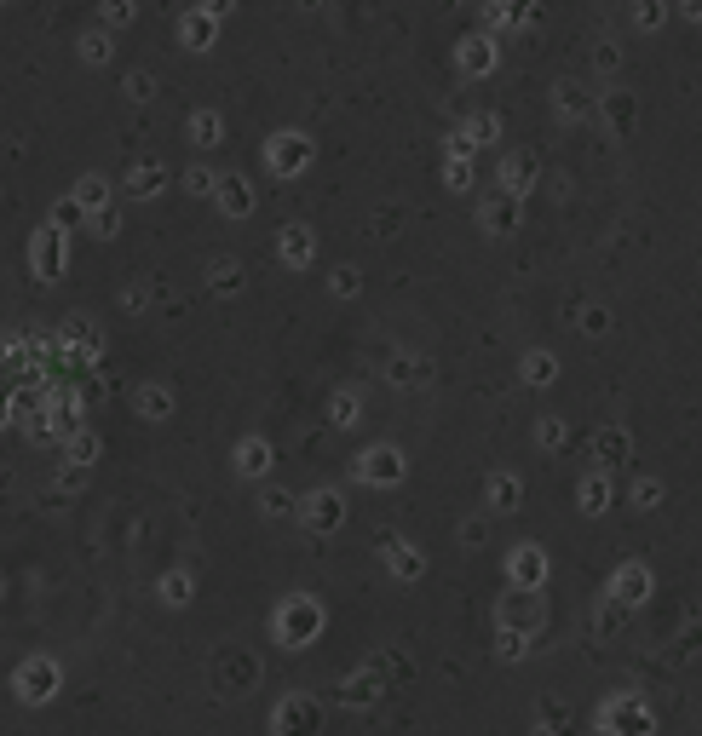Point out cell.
<instances>
[{
  "mask_svg": "<svg viewBox=\"0 0 702 736\" xmlns=\"http://www.w3.org/2000/svg\"><path fill=\"white\" fill-rule=\"evenodd\" d=\"M271 633H277L282 644H294V650H300V644H311L317 633H323V604H317L311 593H294L277 616H271Z\"/></svg>",
  "mask_w": 702,
  "mask_h": 736,
  "instance_id": "1",
  "label": "cell"
},
{
  "mask_svg": "<svg viewBox=\"0 0 702 736\" xmlns=\"http://www.w3.org/2000/svg\"><path fill=\"white\" fill-rule=\"evenodd\" d=\"M599 731L605 736H651L656 731V713L639 702V696H610L599 708Z\"/></svg>",
  "mask_w": 702,
  "mask_h": 736,
  "instance_id": "2",
  "label": "cell"
},
{
  "mask_svg": "<svg viewBox=\"0 0 702 736\" xmlns=\"http://www.w3.org/2000/svg\"><path fill=\"white\" fill-rule=\"evenodd\" d=\"M271 725H277V736H317V725H323V713H317V702L311 696H282L277 713H271Z\"/></svg>",
  "mask_w": 702,
  "mask_h": 736,
  "instance_id": "3",
  "label": "cell"
},
{
  "mask_svg": "<svg viewBox=\"0 0 702 736\" xmlns=\"http://www.w3.org/2000/svg\"><path fill=\"white\" fill-rule=\"evenodd\" d=\"M357 478L363 483H398L403 478V449L398 443H369L357 455Z\"/></svg>",
  "mask_w": 702,
  "mask_h": 736,
  "instance_id": "4",
  "label": "cell"
},
{
  "mask_svg": "<svg viewBox=\"0 0 702 736\" xmlns=\"http://www.w3.org/2000/svg\"><path fill=\"white\" fill-rule=\"evenodd\" d=\"M495 621H501V633H513V627H518L524 639H536V627H541V598H536V593H507V598H501V616H495Z\"/></svg>",
  "mask_w": 702,
  "mask_h": 736,
  "instance_id": "5",
  "label": "cell"
},
{
  "mask_svg": "<svg viewBox=\"0 0 702 736\" xmlns=\"http://www.w3.org/2000/svg\"><path fill=\"white\" fill-rule=\"evenodd\" d=\"M265 161H271V173H300L311 167V138L305 133H277L265 144Z\"/></svg>",
  "mask_w": 702,
  "mask_h": 736,
  "instance_id": "6",
  "label": "cell"
},
{
  "mask_svg": "<svg viewBox=\"0 0 702 736\" xmlns=\"http://www.w3.org/2000/svg\"><path fill=\"white\" fill-rule=\"evenodd\" d=\"M507 575H513L518 593H536L541 581H547V558H541V547H530V541L513 547V552H507Z\"/></svg>",
  "mask_w": 702,
  "mask_h": 736,
  "instance_id": "7",
  "label": "cell"
},
{
  "mask_svg": "<svg viewBox=\"0 0 702 736\" xmlns=\"http://www.w3.org/2000/svg\"><path fill=\"white\" fill-rule=\"evenodd\" d=\"M52 690H58V662L29 656V662L18 667V696H24V702H47Z\"/></svg>",
  "mask_w": 702,
  "mask_h": 736,
  "instance_id": "8",
  "label": "cell"
},
{
  "mask_svg": "<svg viewBox=\"0 0 702 736\" xmlns=\"http://www.w3.org/2000/svg\"><path fill=\"white\" fill-rule=\"evenodd\" d=\"M58 340L70 345L75 357H87V363H98V357H104V334H98L93 317H70L64 328H58Z\"/></svg>",
  "mask_w": 702,
  "mask_h": 736,
  "instance_id": "9",
  "label": "cell"
},
{
  "mask_svg": "<svg viewBox=\"0 0 702 736\" xmlns=\"http://www.w3.org/2000/svg\"><path fill=\"white\" fill-rule=\"evenodd\" d=\"M495 133H501V121H495V115H467V121H461V127L449 133V150L467 161L472 150H478V144H490Z\"/></svg>",
  "mask_w": 702,
  "mask_h": 736,
  "instance_id": "10",
  "label": "cell"
},
{
  "mask_svg": "<svg viewBox=\"0 0 702 736\" xmlns=\"http://www.w3.org/2000/svg\"><path fill=\"white\" fill-rule=\"evenodd\" d=\"M29 259H35V271H41V276H58V271H64V230L41 225V230H35V242H29Z\"/></svg>",
  "mask_w": 702,
  "mask_h": 736,
  "instance_id": "11",
  "label": "cell"
},
{
  "mask_svg": "<svg viewBox=\"0 0 702 736\" xmlns=\"http://www.w3.org/2000/svg\"><path fill=\"white\" fill-rule=\"evenodd\" d=\"M340 518H346V495H340V489H317V495H305V524L317 529V535L334 529Z\"/></svg>",
  "mask_w": 702,
  "mask_h": 736,
  "instance_id": "12",
  "label": "cell"
},
{
  "mask_svg": "<svg viewBox=\"0 0 702 736\" xmlns=\"http://www.w3.org/2000/svg\"><path fill=\"white\" fill-rule=\"evenodd\" d=\"M530 184H536V156H530V150H507V156H501V190H507V196H524Z\"/></svg>",
  "mask_w": 702,
  "mask_h": 736,
  "instance_id": "13",
  "label": "cell"
},
{
  "mask_svg": "<svg viewBox=\"0 0 702 736\" xmlns=\"http://www.w3.org/2000/svg\"><path fill=\"white\" fill-rule=\"evenodd\" d=\"M213 196H219V213H231V219H242V213H254V190H248V179H242V173H225Z\"/></svg>",
  "mask_w": 702,
  "mask_h": 736,
  "instance_id": "14",
  "label": "cell"
},
{
  "mask_svg": "<svg viewBox=\"0 0 702 736\" xmlns=\"http://www.w3.org/2000/svg\"><path fill=\"white\" fill-rule=\"evenodd\" d=\"M645 593H651V570H645V564H622V570L610 575V598H622V604H639Z\"/></svg>",
  "mask_w": 702,
  "mask_h": 736,
  "instance_id": "15",
  "label": "cell"
},
{
  "mask_svg": "<svg viewBox=\"0 0 702 736\" xmlns=\"http://www.w3.org/2000/svg\"><path fill=\"white\" fill-rule=\"evenodd\" d=\"M380 690H386V679H380V667H363V673H351L346 679V690H340V702L346 708H369Z\"/></svg>",
  "mask_w": 702,
  "mask_h": 736,
  "instance_id": "16",
  "label": "cell"
},
{
  "mask_svg": "<svg viewBox=\"0 0 702 736\" xmlns=\"http://www.w3.org/2000/svg\"><path fill=\"white\" fill-rule=\"evenodd\" d=\"M593 460H599V472L622 466V460H628V432H622V426H605V432L593 437Z\"/></svg>",
  "mask_w": 702,
  "mask_h": 736,
  "instance_id": "17",
  "label": "cell"
},
{
  "mask_svg": "<svg viewBox=\"0 0 702 736\" xmlns=\"http://www.w3.org/2000/svg\"><path fill=\"white\" fill-rule=\"evenodd\" d=\"M219 18H225L219 6H213V12H202V6H196V12H179V35H185L190 46H208L213 29H219Z\"/></svg>",
  "mask_w": 702,
  "mask_h": 736,
  "instance_id": "18",
  "label": "cell"
},
{
  "mask_svg": "<svg viewBox=\"0 0 702 736\" xmlns=\"http://www.w3.org/2000/svg\"><path fill=\"white\" fill-rule=\"evenodd\" d=\"M75 207H81L87 219H98V213H110V184L98 179V173H87V179L75 184Z\"/></svg>",
  "mask_w": 702,
  "mask_h": 736,
  "instance_id": "19",
  "label": "cell"
},
{
  "mask_svg": "<svg viewBox=\"0 0 702 736\" xmlns=\"http://www.w3.org/2000/svg\"><path fill=\"white\" fill-rule=\"evenodd\" d=\"M277 253L288 259V265H311V253H317V242H311V230L305 225H288L277 236Z\"/></svg>",
  "mask_w": 702,
  "mask_h": 736,
  "instance_id": "20",
  "label": "cell"
},
{
  "mask_svg": "<svg viewBox=\"0 0 702 736\" xmlns=\"http://www.w3.org/2000/svg\"><path fill=\"white\" fill-rule=\"evenodd\" d=\"M455 58H461V69H472V75H484V69H495V41H490V35H467Z\"/></svg>",
  "mask_w": 702,
  "mask_h": 736,
  "instance_id": "21",
  "label": "cell"
},
{
  "mask_svg": "<svg viewBox=\"0 0 702 736\" xmlns=\"http://www.w3.org/2000/svg\"><path fill=\"white\" fill-rule=\"evenodd\" d=\"M484 225H490V230H513L518 225V196H507V190L484 196Z\"/></svg>",
  "mask_w": 702,
  "mask_h": 736,
  "instance_id": "22",
  "label": "cell"
},
{
  "mask_svg": "<svg viewBox=\"0 0 702 736\" xmlns=\"http://www.w3.org/2000/svg\"><path fill=\"white\" fill-rule=\"evenodd\" d=\"M162 161H139V167H133V173H127V190H133V196H139V202H150V196H156V190H162Z\"/></svg>",
  "mask_w": 702,
  "mask_h": 736,
  "instance_id": "23",
  "label": "cell"
},
{
  "mask_svg": "<svg viewBox=\"0 0 702 736\" xmlns=\"http://www.w3.org/2000/svg\"><path fill=\"white\" fill-rule=\"evenodd\" d=\"M576 501H582V512H605L610 506V472H587L582 489H576Z\"/></svg>",
  "mask_w": 702,
  "mask_h": 736,
  "instance_id": "24",
  "label": "cell"
},
{
  "mask_svg": "<svg viewBox=\"0 0 702 736\" xmlns=\"http://www.w3.org/2000/svg\"><path fill=\"white\" fill-rule=\"evenodd\" d=\"M386 558H392V570H398L403 581H415V575L426 570V558H421V547H415V541H392V547H386Z\"/></svg>",
  "mask_w": 702,
  "mask_h": 736,
  "instance_id": "25",
  "label": "cell"
},
{
  "mask_svg": "<svg viewBox=\"0 0 702 736\" xmlns=\"http://www.w3.org/2000/svg\"><path fill=\"white\" fill-rule=\"evenodd\" d=\"M236 466H242L248 478H259V472L271 466V443H265V437H248V443H236Z\"/></svg>",
  "mask_w": 702,
  "mask_h": 736,
  "instance_id": "26",
  "label": "cell"
},
{
  "mask_svg": "<svg viewBox=\"0 0 702 736\" xmlns=\"http://www.w3.org/2000/svg\"><path fill=\"white\" fill-rule=\"evenodd\" d=\"M518 495H524L518 472H495V478H490V506H495V512H513Z\"/></svg>",
  "mask_w": 702,
  "mask_h": 736,
  "instance_id": "27",
  "label": "cell"
},
{
  "mask_svg": "<svg viewBox=\"0 0 702 736\" xmlns=\"http://www.w3.org/2000/svg\"><path fill=\"white\" fill-rule=\"evenodd\" d=\"M599 115H605L616 133H628V127H633V98H628V92H610L605 104H599Z\"/></svg>",
  "mask_w": 702,
  "mask_h": 736,
  "instance_id": "28",
  "label": "cell"
},
{
  "mask_svg": "<svg viewBox=\"0 0 702 736\" xmlns=\"http://www.w3.org/2000/svg\"><path fill=\"white\" fill-rule=\"evenodd\" d=\"M93 455H98V437H93V432H75L70 443H64V460H70L75 472H81V466H87Z\"/></svg>",
  "mask_w": 702,
  "mask_h": 736,
  "instance_id": "29",
  "label": "cell"
},
{
  "mask_svg": "<svg viewBox=\"0 0 702 736\" xmlns=\"http://www.w3.org/2000/svg\"><path fill=\"white\" fill-rule=\"evenodd\" d=\"M219 133H225V127H219V115H213V110L190 115V138H196V144H219Z\"/></svg>",
  "mask_w": 702,
  "mask_h": 736,
  "instance_id": "30",
  "label": "cell"
},
{
  "mask_svg": "<svg viewBox=\"0 0 702 736\" xmlns=\"http://www.w3.org/2000/svg\"><path fill=\"white\" fill-rule=\"evenodd\" d=\"M524 380H530V386H547V380H553V357H547V351H530V357H524Z\"/></svg>",
  "mask_w": 702,
  "mask_h": 736,
  "instance_id": "31",
  "label": "cell"
},
{
  "mask_svg": "<svg viewBox=\"0 0 702 736\" xmlns=\"http://www.w3.org/2000/svg\"><path fill=\"white\" fill-rule=\"evenodd\" d=\"M386 380H392V386H415V380H426V368L415 363V357H398V363L386 368Z\"/></svg>",
  "mask_w": 702,
  "mask_h": 736,
  "instance_id": "32",
  "label": "cell"
},
{
  "mask_svg": "<svg viewBox=\"0 0 702 736\" xmlns=\"http://www.w3.org/2000/svg\"><path fill=\"white\" fill-rule=\"evenodd\" d=\"M559 115H587V87L564 81V87H559Z\"/></svg>",
  "mask_w": 702,
  "mask_h": 736,
  "instance_id": "33",
  "label": "cell"
},
{
  "mask_svg": "<svg viewBox=\"0 0 702 736\" xmlns=\"http://www.w3.org/2000/svg\"><path fill=\"white\" fill-rule=\"evenodd\" d=\"M185 190H190V196H213V190H219V173H213V167H190Z\"/></svg>",
  "mask_w": 702,
  "mask_h": 736,
  "instance_id": "34",
  "label": "cell"
},
{
  "mask_svg": "<svg viewBox=\"0 0 702 736\" xmlns=\"http://www.w3.org/2000/svg\"><path fill=\"white\" fill-rule=\"evenodd\" d=\"M81 58H87V64H104V58H110V35L87 29V35H81Z\"/></svg>",
  "mask_w": 702,
  "mask_h": 736,
  "instance_id": "35",
  "label": "cell"
},
{
  "mask_svg": "<svg viewBox=\"0 0 702 736\" xmlns=\"http://www.w3.org/2000/svg\"><path fill=\"white\" fill-rule=\"evenodd\" d=\"M185 593H190V575L185 570L162 575V598H167V604H185Z\"/></svg>",
  "mask_w": 702,
  "mask_h": 736,
  "instance_id": "36",
  "label": "cell"
},
{
  "mask_svg": "<svg viewBox=\"0 0 702 736\" xmlns=\"http://www.w3.org/2000/svg\"><path fill=\"white\" fill-rule=\"evenodd\" d=\"M564 437H570V432H564V420H541V426H536V443H541V449H559Z\"/></svg>",
  "mask_w": 702,
  "mask_h": 736,
  "instance_id": "37",
  "label": "cell"
},
{
  "mask_svg": "<svg viewBox=\"0 0 702 736\" xmlns=\"http://www.w3.org/2000/svg\"><path fill=\"white\" fill-rule=\"evenodd\" d=\"M139 409L144 414H167V391L162 386H139Z\"/></svg>",
  "mask_w": 702,
  "mask_h": 736,
  "instance_id": "38",
  "label": "cell"
},
{
  "mask_svg": "<svg viewBox=\"0 0 702 736\" xmlns=\"http://www.w3.org/2000/svg\"><path fill=\"white\" fill-rule=\"evenodd\" d=\"M357 420V391H340L334 397V426H351Z\"/></svg>",
  "mask_w": 702,
  "mask_h": 736,
  "instance_id": "39",
  "label": "cell"
},
{
  "mask_svg": "<svg viewBox=\"0 0 702 736\" xmlns=\"http://www.w3.org/2000/svg\"><path fill=\"white\" fill-rule=\"evenodd\" d=\"M444 179L455 184V190H467V184H472V161H461V156H449V167H444Z\"/></svg>",
  "mask_w": 702,
  "mask_h": 736,
  "instance_id": "40",
  "label": "cell"
},
{
  "mask_svg": "<svg viewBox=\"0 0 702 736\" xmlns=\"http://www.w3.org/2000/svg\"><path fill=\"white\" fill-rule=\"evenodd\" d=\"M236 282H242V276H236V265H231V259H219V265H213V288H219V294H231Z\"/></svg>",
  "mask_w": 702,
  "mask_h": 736,
  "instance_id": "41",
  "label": "cell"
},
{
  "mask_svg": "<svg viewBox=\"0 0 702 736\" xmlns=\"http://www.w3.org/2000/svg\"><path fill=\"white\" fill-rule=\"evenodd\" d=\"M633 501H639V506L662 501V483H656V478H639V483H633Z\"/></svg>",
  "mask_w": 702,
  "mask_h": 736,
  "instance_id": "42",
  "label": "cell"
},
{
  "mask_svg": "<svg viewBox=\"0 0 702 736\" xmlns=\"http://www.w3.org/2000/svg\"><path fill=\"white\" fill-rule=\"evenodd\" d=\"M265 512H271V518L294 512V495H282V489H265Z\"/></svg>",
  "mask_w": 702,
  "mask_h": 736,
  "instance_id": "43",
  "label": "cell"
},
{
  "mask_svg": "<svg viewBox=\"0 0 702 736\" xmlns=\"http://www.w3.org/2000/svg\"><path fill=\"white\" fill-rule=\"evenodd\" d=\"M357 288H363V282H357V271H351V265H340V271H334V294H357Z\"/></svg>",
  "mask_w": 702,
  "mask_h": 736,
  "instance_id": "44",
  "label": "cell"
},
{
  "mask_svg": "<svg viewBox=\"0 0 702 736\" xmlns=\"http://www.w3.org/2000/svg\"><path fill=\"white\" fill-rule=\"evenodd\" d=\"M127 92H133V98H150V92H156V81H150L144 69H133V75H127Z\"/></svg>",
  "mask_w": 702,
  "mask_h": 736,
  "instance_id": "45",
  "label": "cell"
},
{
  "mask_svg": "<svg viewBox=\"0 0 702 736\" xmlns=\"http://www.w3.org/2000/svg\"><path fill=\"white\" fill-rule=\"evenodd\" d=\"M524 650H530L524 633H501V656H524Z\"/></svg>",
  "mask_w": 702,
  "mask_h": 736,
  "instance_id": "46",
  "label": "cell"
},
{
  "mask_svg": "<svg viewBox=\"0 0 702 736\" xmlns=\"http://www.w3.org/2000/svg\"><path fill=\"white\" fill-rule=\"evenodd\" d=\"M93 230H98V236H116V207H110V213H98Z\"/></svg>",
  "mask_w": 702,
  "mask_h": 736,
  "instance_id": "47",
  "label": "cell"
},
{
  "mask_svg": "<svg viewBox=\"0 0 702 736\" xmlns=\"http://www.w3.org/2000/svg\"><path fill=\"white\" fill-rule=\"evenodd\" d=\"M104 18H110V23H127V18H133V6H127V0H116V6H104Z\"/></svg>",
  "mask_w": 702,
  "mask_h": 736,
  "instance_id": "48",
  "label": "cell"
},
{
  "mask_svg": "<svg viewBox=\"0 0 702 736\" xmlns=\"http://www.w3.org/2000/svg\"><path fill=\"white\" fill-rule=\"evenodd\" d=\"M685 18H691V23H702V0H691V6H685Z\"/></svg>",
  "mask_w": 702,
  "mask_h": 736,
  "instance_id": "49",
  "label": "cell"
},
{
  "mask_svg": "<svg viewBox=\"0 0 702 736\" xmlns=\"http://www.w3.org/2000/svg\"><path fill=\"white\" fill-rule=\"evenodd\" d=\"M530 736H559V731H553V725H536V731H530Z\"/></svg>",
  "mask_w": 702,
  "mask_h": 736,
  "instance_id": "50",
  "label": "cell"
}]
</instances>
